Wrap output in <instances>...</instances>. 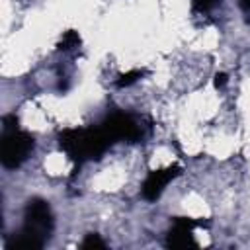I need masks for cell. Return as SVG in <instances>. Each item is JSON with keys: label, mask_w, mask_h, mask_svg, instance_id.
<instances>
[{"label": "cell", "mask_w": 250, "mask_h": 250, "mask_svg": "<svg viewBox=\"0 0 250 250\" xmlns=\"http://www.w3.org/2000/svg\"><path fill=\"white\" fill-rule=\"evenodd\" d=\"M51 230H53V213L49 203L45 199L33 197L25 205L23 227L18 232V236H14L8 242V248H18V250L41 248L49 238Z\"/></svg>", "instance_id": "6da1fadb"}, {"label": "cell", "mask_w": 250, "mask_h": 250, "mask_svg": "<svg viewBox=\"0 0 250 250\" xmlns=\"http://www.w3.org/2000/svg\"><path fill=\"white\" fill-rule=\"evenodd\" d=\"M59 143H61V148L74 162L80 164L104 154L113 141L107 137V133L100 125V127H88V129H66L61 133Z\"/></svg>", "instance_id": "7a4b0ae2"}, {"label": "cell", "mask_w": 250, "mask_h": 250, "mask_svg": "<svg viewBox=\"0 0 250 250\" xmlns=\"http://www.w3.org/2000/svg\"><path fill=\"white\" fill-rule=\"evenodd\" d=\"M2 143H0V160L6 168H18L27 160L33 150V137L27 131L18 127V119L14 115H6L2 119Z\"/></svg>", "instance_id": "3957f363"}, {"label": "cell", "mask_w": 250, "mask_h": 250, "mask_svg": "<svg viewBox=\"0 0 250 250\" xmlns=\"http://www.w3.org/2000/svg\"><path fill=\"white\" fill-rule=\"evenodd\" d=\"M102 129L107 133V137L115 141H139L143 137V125L131 115L123 111H115L107 115L102 123Z\"/></svg>", "instance_id": "277c9868"}, {"label": "cell", "mask_w": 250, "mask_h": 250, "mask_svg": "<svg viewBox=\"0 0 250 250\" xmlns=\"http://www.w3.org/2000/svg\"><path fill=\"white\" fill-rule=\"evenodd\" d=\"M178 174H180V166H168V168H162V170H152V172L146 176V180H145V184H143V188H141L143 197L148 199V201L158 199L160 193L164 191V188H166Z\"/></svg>", "instance_id": "5b68a950"}, {"label": "cell", "mask_w": 250, "mask_h": 250, "mask_svg": "<svg viewBox=\"0 0 250 250\" xmlns=\"http://www.w3.org/2000/svg\"><path fill=\"white\" fill-rule=\"evenodd\" d=\"M195 225H197V223L191 221V219H178V221L174 223V227L170 229V232H168V246L182 248V246L193 244L191 229H193Z\"/></svg>", "instance_id": "8992f818"}, {"label": "cell", "mask_w": 250, "mask_h": 250, "mask_svg": "<svg viewBox=\"0 0 250 250\" xmlns=\"http://www.w3.org/2000/svg\"><path fill=\"white\" fill-rule=\"evenodd\" d=\"M78 43H80V37H78L74 31H66V33L62 35V39H61V49H62V51H70V49L78 47Z\"/></svg>", "instance_id": "52a82bcc"}, {"label": "cell", "mask_w": 250, "mask_h": 250, "mask_svg": "<svg viewBox=\"0 0 250 250\" xmlns=\"http://www.w3.org/2000/svg\"><path fill=\"white\" fill-rule=\"evenodd\" d=\"M80 246H82V248H104L105 244H104V240H102L98 234H88V236L82 240Z\"/></svg>", "instance_id": "ba28073f"}, {"label": "cell", "mask_w": 250, "mask_h": 250, "mask_svg": "<svg viewBox=\"0 0 250 250\" xmlns=\"http://www.w3.org/2000/svg\"><path fill=\"white\" fill-rule=\"evenodd\" d=\"M143 76V70H131V72H127V74H123L119 80H117V86H129V84H133L137 78H141Z\"/></svg>", "instance_id": "9c48e42d"}, {"label": "cell", "mask_w": 250, "mask_h": 250, "mask_svg": "<svg viewBox=\"0 0 250 250\" xmlns=\"http://www.w3.org/2000/svg\"><path fill=\"white\" fill-rule=\"evenodd\" d=\"M221 0H191V6L197 10V12H207L211 10L213 6H217Z\"/></svg>", "instance_id": "30bf717a"}, {"label": "cell", "mask_w": 250, "mask_h": 250, "mask_svg": "<svg viewBox=\"0 0 250 250\" xmlns=\"http://www.w3.org/2000/svg\"><path fill=\"white\" fill-rule=\"evenodd\" d=\"M225 82H227V76H225V74H217V76H215V86H217V88L225 86Z\"/></svg>", "instance_id": "8fae6325"}, {"label": "cell", "mask_w": 250, "mask_h": 250, "mask_svg": "<svg viewBox=\"0 0 250 250\" xmlns=\"http://www.w3.org/2000/svg\"><path fill=\"white\" fill-rule=\"evenodd\" d=\"M240 4H242V8H244V12L250 16V0H240Z\"/></svg>", "instance_id": "7c38bea8"}]
</instances>
